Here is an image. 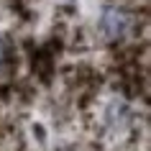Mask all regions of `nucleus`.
Masks as SVG:
<instances>
[{"instance_id": "nucleus-1", "label": "nucleus", "mask_w": 151, "mask_h": 151, "mask_svg": "<svg viewBox=\"0 0 151 151\" xmlns=\"http://www.w3.org/2000/svg\"><path fill=\"white\" fill-rule=\"evenodd\" d=\"M100 28L108 39H120L123 31L128 28V16L120 8H105L103 18H100Z\"/></svg>"}, {"instance_id": "nucleus-2", "label": "nucleus", "mask_w": 151, "mask_h": 151, "mask_svg": "<svg viewBox=\"0 0 151 151\" xmlns=\"http://www.w3.org/2000/svg\"><path fill=\"white\" fill-rule=\"evenodd\" d=\"M5 59V46H3V41H0V62Z\"/></svg>"}]
</instances>
